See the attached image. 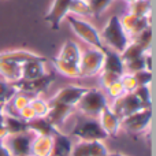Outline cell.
<instances>
[{"mask_svg": "<svg viewBox=\"0 0 156 156\" xmlns=\"http://www.w3.org/2000/svg\"><path fill=\"white\" fill-rule=\"evenodd\" d=\"M152 122V111L151 108H143V110L133 112L130 115L121 119V126L126 132L132 134H140L144 133L149 127Z\"/></svg>", "mask_w": 156, "mask_h": 156, "instance_id": "7", "label": "cell"}, {"mask_svg": "<svg viewBox=\"0 0 156 156\" xmlns=\"http://www.w3.org/2000/svg\"><path fill=\"white\" fill-rule=\"evenodd\" d=\"M3 123H4L5 129H7L8 136L27 132V122H25L23 119H21L18 115L4 114V116H3Z\"/></svg>", "mask_w": 156, "mask_h": 156, "instance_id": "23", "label": "cell"}, {"mask_svg": "<svg viewBox=\"0 0 156 156\" xmlns=\"http://www.w3.org/2000/svg\"><path fill=\"white\" fill-rule=\"evenodd\" d=\"M108 148L104 141H89V154L90 156H107Z\"/></svg>", "mask_w": 156, "mask_h": 156, "instance_id": "34", "label": "cell"}, {"mask_svg": "<svg viewBox=\"0 0 156 156\" xmlns=\"http://www.w3.org/2000/svg\"><path fill=\"white\" fill-rule=\"evenodd\" d=\"M33 137L34 134L27 130L23 133L8 136L4 140V143L12 156H30V147H32Z\"/></svg>", "mask_w": 156, "mask_h": 156, "instance_id": "9", "label": "cell"}, {"mask_svg": "<svg viewBox=\"0 0 156 156\" xmlns=\"http://www.w3.org/2000/svg\"><path fill=\"white\" fill-rule=\"evenodd\" d=\"M104 62V52L103 48L96 47H86L81 49V58L78 67L81 71V77H94L99 76Z\"/></svg>", "mask_w": 156, "mask_h": 156, "instance_id": "4", "label": "cell"}, {"mask_svg": "<svg viewBox=\"0 0 156 156\" xmlns=\"http://www.w3.org/2000/svg\"><path fill=\"white\" fill-rule=\"evenodd\" d=\"M15 93L16 90L12 86V83L0 78V105H4L5 103H8Z\"/></svg>", "mask_w": 156, "mask_h": 156, "instance_id": "30", "label": "cell"}, {"mask_svg": "<svg viewBox=\"0 0 156 156\" xmlns=\"http://www.w3.org/2000/svg\"><path fill=\"white\" fill-rule=\"evenodd\" d=\"M123 2H125V3H127V4H132V3H133V2H136V0H123Z\"/></svg>", "mask_w": 156, "mask_h": 156, "instance_id": "42", "label": "cell"}, {"mask_svg": "<svg viewBox=\"0 0 156 156\" xmlns=\"http://www.w3.org/2000/svg\"><path fill=\"white\" fill-rule=\"evenodd\" d=\"M27 130L34 136H52L56 127L45 116H36L27 122Z\"/></svg>", "mask_w": 156, "mask_h": 156, "instance_id": "21", "label": "cell"}, {"mask_svg": "<svg viewBox=\"0 0 156 156\" xmlns=\"http://www.w3.org/2000/svg\"><path fill=\"white\" fill-rule=\"evenodd\" d=\"M66 19H67L74 34L85 44H88L89 47H96V48H103L104 47L101 43V38H100V32L90 22L85 21L80 16L70 15V14L66 16Z\"/></svg>", "mask_w": 156, "mask_h": 156, "instance_id": "3", "label": "cell"}, {"mask_svg": "<svg viewBox=\"0 0 156 156\" xmlns=\"http://www.w3.org/2000/svg\"><path fill=\"white\" fill-rule=\"evenodd\" d=\"M18 116L21 119H23L25 122H29V121H32L33 118H36V114H34V111H33V108L30 107V103L27 105H25V107L19 111Z\"/></svg>", "mask_w": 156, "mask_h": 156, "instance_id": "39", "label": "cell"}, {"mask_svg": "<svg viewBox=\"0 0 156 156\" xmlns=\"http://www.w3.org/2000/svg\"><path fill=\"white\" fill-rule=\"evenodd\" d=\"M70 156H90L89 154V143L86 141H78L73 145Z\"/></svg>", "mask_w": 156, "mask_h": 156, "instance_id": "38", "label": "cell"}, {"mask_svg": "<svg viewBox=\"0 0 156 156\" xmlns=\"http://www.w3.org/2000/svg\"><path fill=\"white\" fill-rule=\"evenodd\" d=\"M132 41L137 43L138 45H141L145 51H151V44H152V26H148L140 32L137 36L132 38Z\"/></svg>", "mask_w": 156, "mask_h": 156, "instance_id": "29", "label": "cell"}, {"mask_svg": "<svg viewBox=\"0 0 156 156\" xmlns=\"http://www.w3.org/2000/svg\"><path fill=\"white\" fill-rule=\"evenodd\" d=\"M54 149L52 136H34L30 147V156H49Z\"/></svg>", "mask_w": 156, "mask_h": 156, "instance_id": "19", "label": "cell"}, {"mask_svg": "<svg viewBox=\"0 0 156 156\" xmlns=\"http://www.w3.org/2000/svg\"><path fill=\"white\" fill-rule=\"evenodd\" d=\"M71 0H54L49 7L48 12L45 14V22L51 26L52 30H59L60 23L69 15Z\"/></svg>", "mask_w": 156, "mask_h": 156, "instance_id": "10", "label": "cell"}, {"mask_svg": "<svg viewBox=\"0 0 156 156\" xmlns=\"http://www.w3.org/2000/svg\"><path fill=\"white\" fill-rule=\"evenodd\" d=\"M145 49L143 48L141 45H138L137 43L130 40V43L127 44V47L123 49V52H121V59L123 63L129 62V60H133V59H137V58H141L145 55Z\"/></svg>", "mask_w": 156, "mask_h": 156, "instance_id": "25", "label": "cell"}, {"mask_svg": "<svg viewBox=\"0 0 156 156\" xmlns=\"http://www.w3.org/2000/svg\"><path fill=\"white\" fill-rule=\"evenodd\" d=\"M103 52H104V62H103L101 71H111L122 76L125 73V65L121 59V54L107 47H103Z\"/></svg>", "mask_w": 156, "mask_h": 156, "instance_id": "16", "label": "cell"}, {"mask_svg": "<svg viewBox=\"0 0 156 156\" xmlns=\"http://www.w3.org/2000/svg\"><path fill=\"white\" fill-rule=\"evenodd\" d=\"M104 93H105V96L108 97V99H111V100H114V99H118V97H121V96H123L126 92H125V89H123V86H122V83H121V81H115V82H112L110 86H107V88L104 89Z\"/></svg>", "mask_w": 156, "mask_h": 156, "instance_id": "32", "label": "cell"}, {"mask_svg": "<svg viewBox=\"0 0 156 156\" xmlns=\"http://www.w3.org/2000/svg\"><path fill=\"white\" fill-rule=\"evenodd\" d=\"M86 2H88L89 10H90V15L94 18H99L112 5L114 0H86Z\"/></svg>", "mask_w": 156, "mask_h": 156, "instance_id": "27", "label": "cell"}, {"mask_svg": "<svg viewBox=\"0 0 156 156\" xmlns=\"http://www.w3.org/2000/svg\"><path fill=\"white\" fill-rule=\"evenodd\" d=\"M118 74L115 73H111V71H100L99 73V78H100V85H101L103 89H105L107 86H110L112 82H115V81L119 80Z\"/></svg>", "mask_w": 156, "mask_h": 156, "instance_id": "37", "label": "cell"}, {"mask_svg": "<svg viewBox=\"0 0 156 156\" xmlns=\"http://www.w3.org/2000/svg\"><path fill=\"white\" fill-rule=\"evenodd\" d=\"M108 107L121 119L130 115V114L137 112V111L145 108L143 105V103L140 101V99L136 96L134 92H126L123 96L118 97V99H114L112 101L108 104Z\"/></svg>", "mask_w": 156, "mask_h": 156, "instance_id": "8", "label": "cell"}, {"mask_svg": "<svg viewBox=\"0 0 156 156\" xmlns=\"http://www.w3.org/2000/svg\"><path fill=\"white\" fill-rule=\"evenodd\" d=\"M136 96L140 99V101L143 103V105L145 108H151L152 104V94H151V89L149 86H137V89L134 90Z\"/></svg>", "mask_w": 156, "mask_h": 156, "instance_id": "33", "label": "cell"}, {"mask_svg": "<svg viewBox=\"0 0 156 156\" xmlns=\"http://www.w3.org/2000/svg\"><path fill=\"white\" fill-rule=\"evenodd\" d=\"M119 81H121L125 92H134L138 86L137 81H136V78L132 73H123L121 77H119Z\"/></svg>", "mask_w": 156, "mask_h": 156, "instance_id": "35", "label": "cell"}, {"mask_svg": "<svg viewBox=\"0 0 156 156\" xmlns=\"http://www.w3.org/2000/svg\"><path fill=\"white\" fill-rule=\"evenodd\" d=\"M69 14L74 16H89L90 15V10H89V5L86 0H71L70 3V10Z\"/></svg>", "mask_w": 156, "mask_h": 156, "instance_id": "28", "label": "cell"}, {"mask_svg": "<svg viewBox=\"0 0 156 156\" xmlns=\"http://www.w3.org/2000/svg\"><path fill=\"white\" fill-rule=\"evenodd\" d=\"M97 121H99L100 126L103 127V130L107 133L108 137H116L122 129L121 118L115 112H112L110 107H105L100 112V115L97 116Z\"/></svg>", "mask_w": 156, "mask_h": 156, "instance_id": "14", "label": "cell"}, {"mask_svg": "<svg viewBox=\"0 0 156 156\" xmlns=\"http://www.w3.org/2000/svg\"><path fill=\"white\" fill-rule=\"evenodd\" d=\"M52 65H54L55 71H58L59 74L69 78H82L81 77V71L78 65H74V63L66 62V60H60L58 58H54L52 59Z\"/></svg>", "mask_w": 156, "mask_h": 156, "instance_id": "24", "label": "cell"}, {"mask_svg": "<svg viewBox=\"0 0 156 156\" xmlns=\"http://www.w3.org/2000/svg\"><path fill=\"white\" fill-rule=\"evenodd\" d=\"M88 88L80 85H66L63 88H60L51 99L48 100V103H60V104L66 105H76L77 101L80 100V97L85 93V90Z\"/></svg>", "mask_w": 156, "mask_h": 156, "instance_id": "11", "label": "cell"}, {"mask_svg": "<svg viewBox=\"0 0 156 156\" xmlns=\"http://www.w3.org/2000/svg\"><path fill=\"white\" fill-rule=\"evenodd\" d=\"M48 73L47 70V58L37 60H30L21 66V80H37Z\"/></svg>", "mask_w": 156, "mask_h": 156, "instance_id": "15", "label": "cell"}, {"mask_svg": "<svg viewBox=\"0 0 156 156\" xmlns=\"http://www.w3.org/2000/svg\"><path fill=\"white\" fill-rule=\"evenodd\" d=\"M100 38L104 47L114 49L119 54L123 52V49L130 43V37L125 32L119 15H112L108 18L104 27L100 32Z\"/></svg>", "mask_w": 156, "mask_h": 156, "instance_id": "1", "label": "cell"}, {"mask_svg": "<svg viewBox=\"0 0 156 156\" xmlns=\"http://www.w3.org/2000/svg\"><path fill=\"white\" fill-rule=\"evenodd\" d=\"M21 77L22 74L19 65L8 62V60H0V78L12 83L21 80Z\"/></svg>", "mask_w": 156, "mask_h": 156, "instance_id": "22", "label": "cell"}, {"mask_svg": "<svg viewBox=\"0 0 156 156\" xmlns=\"http://www.w3.org/2000/svg\"><path fill=\"white\" fill-rule=\"evenodd\" d=\"M129 12L138 16L151 18V0H136L129 4Z\"/></svg>", "mask_w": 156, "mask_h": 156, "instance_id": "26", "label": "cell"}, {"mask_svg": "<svg viewBox=\"0 0 156 156\" xmlns=\"http://www.w3.org/2000/svg\"><path fill=\"white\" fill-rule=\"evenodd\" d=\"M52 140H54V149H52V155L55 156H70V152L73 149V141H71L70 136L62 133L59 129H56L52 134Z\"/></svg>", "mask_w": 156, "mask_h": 156, "instance_id": "18", "label": "cell"}, {"mask_svg": "<svg viewBox=\"0 0 156 156\" xmlns=\"http://www.w3.org/2000/svg\"><path fill=\"white\" fill-rule=\"evenodd\" d=\"M133 76L137 81L138 86H149L152 82V71L147 70V69L137 71V73H133Z\"/></svg>", "mask_w": 156, "mask_h": 156, "instance_id": "36", "label": "cell"}, {"mask_svg": "<svg viewBox=\"0 0 156 156\" xmlns=\"http://www.w3.org/2000/svg\"><path fill=\"white\" fill-rule=\"evenodd\" d=\"M41 55L34 54L27 49H11V51H4L0 52V60H8V62L16 63V65L22 66L23 63L30 62V60H37L41 59Z\"/></svg>", "mask_w": 156, "mask_h": 156, "instance_id": "17", "label": "cell"}, {"mask_svg": "<svg viewBox=\"0 0 156 156\" xmlns=\"http://www.w3.org/2000/svg\"><path fill=\"white\" fill-rule=\"evenodd\" d=\"M74 110L76 108L73 105H66V104H60V103H49V110L48 114L45 115V118L56 129H60V126H63L66 123V121L71 116Z\"/></svg>", "mask_w": 156, "mask_h": 156, "instance_id": "13", "label": "cell"}, {"mask_svg": "<svg viewBox=\"0 0 156 156\" xmlns=\"http://www.w3.org/2000/svg\"><path fill=\"white\" fill-rule=\"evenodd\" d=\"M119 18H121V23L123 26L125 32L130 37V40L134 36H137L140 32H143L145 27L151 26V18H148V16H138L127 12L125 15L119 16Z\"/></svg>", "mask_w": 156, "mask_h": 156, "instance_id": "12", "label": "cell"}, {"mask_svg": "<svg viewBox=\"0 0 156 156\" xmlns=\"http://www.w3.org/2000/svg\"><path fill=\"white\" fill-rule=\"evenodd\" d=\"M49 156H55V155H49Z\"/></svg>", "mask_w": 156, "mask_h": 156, "instance_id": "43", "label": "cell"}, {"mask_svg": "<svg viewBox=\"0 0 156 156\" xmlns=\"http://www.w3.org/2000/svg\"><path fill=\"white\" fill-rule=\"evenodd\" d=\"M56 58L60 60H66V62L78 65V63H80V58H81L80 44L73 40H66L65 43H63V45L60 47V51Z\"/></svg>", "mask_w": 156, "mask_h": 156, "instance_id": "20", "label": "cell"}, {"mask_svg": "<svg viewBox=\"0 0 156 156\" xmlns=\"http://www.w3.org/2000/svg\"><path fill=\"white\" fill-rule=\"evenodd\" d=\"M110 101L105 96L104 90L97 88H88L85 93L80 97L77 104L74 105L77 111L88 118H97L105 107H108Z\"/></svg>", "mask_w": 156, "mask_h": 156, "instance_id": "2", "label": "cell"}, {"mask_svg": "<svg viewBox=\"0 0 156 156\" xmlns=\"http://www.w3.org/2000/svg\"><path fill=\"white\" fill-rule=\"evenodd\" d=\"M0 156H12L4 141H0Z\"/></svg>", "mask_w": 156, "mask_h": 156, "instance_id": "40", "label": "cell"}, {"mask_svg": "<svg viewBox=\"0 0 156 156\" xmlns=\"http://www.w3.org/2000/svg\"><path fill=\"white\" fill-rule=\"evenodd\" d=\"M54 81H55V74L48 71L44 77L37 78V80H19L16 82H12V86L15 88L16 92L25 93L30 97H36L43 94L52 85Z\"/></svg>", "mask_w": 156, "mask_h": 156, "instance_id": "6", "label": "cell"}, {"mask_svg": "<svg viewBox=\"0 0 156 156\" xmlns=\"http://www.w3.org/2000/svg\"><path fill=\"white\" fill-rule=\"evenodd\" d=\"M107 156H126V155L121 154V152H108Z\"/></svg>", "mask_w": 156, "mask_h": 156, "instance_id": "41", "label": "cell"}, {"mask_svg": "<svg viewBox=\"0 0 156 156\" xmlns=\"http://www.w3.org/2000/svg\"><path fill=\"white\" fill-rule=\"evenodd\" d=\"M30 107L33 108L36 116H45L49 110V103L48 100H44L40 96H36L30 100Z\"/></svg>", "mask_w": 156, "mask_h": 156, "instance_id": "31", "label": "cell"}, {"mask_svg": "<svg viewBox=\"0 0 156 156\" xmlns=\"http://www.w3.org/2000/svg\"><path fill=\"white\" fill-rule=\"evenodd\" d=\"M71 136L76 137L78 141H104L108 138L107 133L100 126L97 118H89L86 121L77 123L71 130Z\"/></svg>", "mask_w": 156, "mask_h": 156, "instance_id": "5", "label": "cell"}]
</instances>
